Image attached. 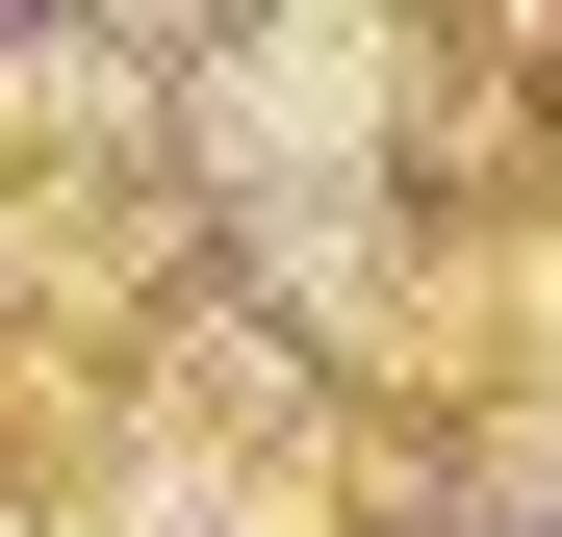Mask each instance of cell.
Instances as JSON below:
<instances>
[{"label": "cell", "mask_w": 562, "mask_h": 537, "mask_svg": "<svg viewBox=\"0 0 562 537\" xmlns=\"http://www.w3.org/2000/svg\"><path fill=\"white\" fill-rule=\"evenodd\" d=\"M537 537H562V512H537Z\"/></svg>", "instance_id": "cell-1"}]
</instances>
